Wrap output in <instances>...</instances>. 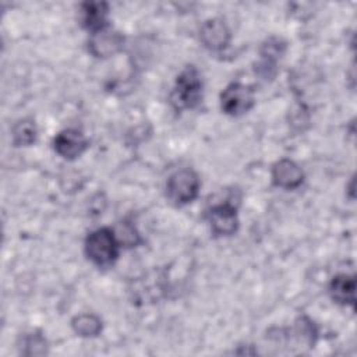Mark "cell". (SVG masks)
I'll list each match as a JSON object with an SVG mask.
<instances>
[{
    "label": "cell",
    "instance_id": "obj_11",
    "mask_svg": "<svg viewBox=\"0 0 357 357\" xmlns=\"http://www.w3.org/2000/svg\"><path fill=\"white\" fill-rule=\"evenodd\" d=\"M82 25L92 33L107 28L109 6L105 1H88L81 7Z\"/></svg>",
    "mask_w": 357,
    "mask_h": 357
},
{
    "label": "cell",
    "instance_id": "obj_2",
    "mask_svg": "<svg viewBox=\"0 0 357 357\" xmlns=\"http://www.w3.org/2000/svg\"><path fill=\"white\" fill-rule=\"evenodd\" d=\"M202 95V79L194 66L185 67L176 79L172 91V103L177 110L195 107Z\"/></svg>",
    "mask_w": 357,
    "mask_h": 357
},
{
    "label": "cell",
    "instance_id": "obj_7",
    "mask_svg": "<svg viewBox=\"0 0 357 357\" xmlns=\"http://www.w3.org/2000/svg\"><path fill=\"white\" fill-rule=\"evenodd\" d=\"M199 38L206 49L219 52L229 45L231 35L229 26L223 20L211 18L202 24Z\"/></svg>",
    "mask_w": 357,
    "mask_h": 357
},
{
    "label": "cell",
    "instance_id": "obj_10",
    "mask_svg": "<svg viewBox=\"0 0 357 357\" xmlns=\"http://www.w3.org/2000/svg\"><path fill=\"white\" fill-rule=\"evenodd\" d=\"M272 180L278 187L293 190L303 184L304 173L296 162L290 159H280L272 167Z\"/></svg>",
    "mask_w": 357,
    "mask_h": 357
},
{
    "label": "cell",
    "instance_id": "obj_14",
    "mask_svg": "<svg viewBox=\"0 0 357 357\" xmlns=\"http://www.w3.org/2000/svg\"><path fill=\"white\" fill-rule=\"evenodd\" d=\"M36 126L33 120L24 119L20 120L13 128V142L17 146H26L36 139Z\"/></svg>",
    "mask_w": 357,
    "mask_h": 357
},
{
    "label": "cell",
    "instance_id": "obj_15",
    "mask_svg": "<svg viewBox=\"0 0 357 357\" xmlns=\"http://www.w3.org/2000/svg\"><path fill=\"white\" fill-rule=\"evenodd\" d=\"M114 234H116L119 243L124 244V245H135L139 241V236H138L135 227L128 222L119 225L117 231Z\"/></svg>",
    "mask_w": 357,
    "mask_h": 357
},
{
    "label": "cell",
    "instance_id": "obj_13",
    "mask_svg": "<svg viewBox=\"0 0 357 357\" xmlns=\"http://www.w3.org/2000/svg\"><path fill=\"white\" fill-rule=\"evenodd\" d=\"M71 325L74 332L82 337L98 336L102 331V321L93 314H81L73 319Z\"/></svg>",
    "mask_w": 357,
    "mask_h": 357
},
{
    "label": "cell",
    "instance_id": "obj_4",
    "mask_svg": "<svg viewBox=\"0 0 357 357\" xmlns=\"http://www.w3.org/2000/svg\"><path fill=\"white\" fill-rule=\"evenodd\" d=\"M254 103V91L240 82H231L220 95L222 110L230 116H240L248 112Z\"/></svg>",
    "mask_w": 357,
    "mask_h": 357
},
{
    "label": "cell",
    "instance_id": "obj_3",
    "mask_svg": "<svg viewBox=\"0 0 357 357\" xmlns=\"http://www.w3.org/2000/svg\"><path fill=\"white\" fill-rule=\"evenodd\" d=\"M198 190L199 178L191 169H181L173 173L166 183L167 197L177 205L191 202L198 195Z\"/></svg>",
    "mask_w": 357,
    "mask_h": 357
},
{
    "label": "cell",
    "instance_id": "obj_16",
    "mask_svg": "<svg viewBox=\"0 0 357 357\" xmlns=\"http://www.w3.org/2000/svg\"><path fill=\"white\" fill-rule=\"evenodd\" d=\"M24 354H45L46 353V340L39 333H29L24 339Z\"/></svg>",
    "mask_w": 357,
    "mask_h": 357
},
{
    "label": "cell",
    "instance_id": "obj_12",
    "mask_svg": "<svg viewBox=\"0 0 357 357\" xmlns=\"http://www.w3.org/2000/svg\"><path fill=\"white\" fill-rule=\"evenodd\" d=\"M354 290H356V280L354 276L350 275H337L331 280L329 293L332 298L344 305H354Z\"/></svg>",
    "mask_w": 357,
    "mask_h": 357
},
{
    "label": "cell",
    "instance_id": "obj_1",
    "mask_svg": "<svg viewBox=\"0 0 357 357\" xmlns=\"http://www.w3.org/2000/svg\"><path fill=\"white\" fill-rule=\"evenodd\" d=\"M119 240L107 227L93 230L85 240V254L98 266H110L119 257Z\"/></svg>",
    "mask_w": 357,
    "mask_h": 357
},
{
    "label": "cell",
    "instance_id": "obj_5",
    "mask_svg": "<svg viewBox=\"0 0 357 357\" xmlns=\"http://www.w3.org/2000/svg\"><path fill=\"white\" fill-rule=\"evenodd\" d=\"M208 220L213 234L216 236H230L238 227L236 208L229 202L213 205L208 211Z\"/></svg>",
    "mask_w": 357,
    "mask_h": 357
},
{
    "label": "cell",
    "instance_id": "obj_6",
    "mask_svg": "<svg viewBox=\"0 0 357 357\" xmlns=\"http://www.w3.org/2000/svg\"><path fill=\"white\" fill-rule=\"evenodd\" d=\"M124 38L120 32L105 28L91 35L88 49L95 57H110L121 50Z\"/></svg>",
    "mask_w": 357,
    "mask_h": 357
},
{
    "label": "cell",
    "instance_id": "obj_8",
    "mask_svg": "<svg viewBox=\"0 0 357 357\" xmlns=\"http://www.w3.org/2000/svg\"><path fill=\"white\" fill-rule=\"evenodd\" d=\"M54 151L64 159H75L88 146V141L84 134L75 128H67L60 131L53 141Z\"/></svg>",
    "mask_w": 357,
    "mask_h": 357
},
{
    "label": "cell",
    "instance_id": "obj_9",
    "mask_svg": "<svg viewBox=\"0 0 357 357\" xmlns=\"http://www.w3.org/2000/svg\"><path fill=\"white\" fill-rule=\"evenodd\" d=\"M284 42L278 38L268 39L261 47V60L257 64L255 73L264 79H272L276 75V63L284 52Z\"/></svg>",
    "mask_w": 357,
    "mask_h": 357
}]
</instances>
